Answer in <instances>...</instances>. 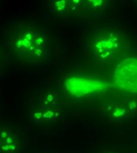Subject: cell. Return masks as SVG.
I'll use <instances>...</instances> for the list:
<instances>
[{"mask_svg": "<svg viewBox=\"0 0 137 153\" xmlns=\"http://www.w3.org/2000/svg\"><path fill=\"white\" fill-rule=\"evenodd\" d=\"M7 47L20 60L37 63L45 61L48 57L50 39L47 33L39 26L21 22L9 31Z\"/></svg>", "mask_w": 137, "mask_h": 153, "instance_id": "6da1fadb", "label": "cell"}, {"mask_svg": "<svg viewBox=\"0 0 137 153\" xmlns=\"http://www.w3.org/2000/svg\"><path fill=\"white\" fill-rule=\"evenodd\" d=\"M128 47L125 36L119 31L108 29L97 33L92 40L94 55L100 62L117 59Z\"/></svg>", "mask_w": 137, "mask_h": 153, "instance_id": "7a4b0ae2", "label": "cell"}, {"mask_svg": "<svg viewBox=\"0 0 137 153\" xmlns=\"http://www.w3.org/2000/svg\"><path fill=\"white\" fill-rule=\"evenodd\" d=\"M114 79L118 88L137 93V58H128L122 61L115 69Z\"/></svg>", "mask_w": 137, "mask_h": 153, "instance_id": "3957f363", "label": "cell"}, {"mask_svg": "<svg viewBox=\"0 0 137 153\" xmlns=\"http://www.w3.org/2000/svg\"><path fill=\"white\" fill-rule=\"evenodd\" d=\"M20 148V139L14 131L8 130L1 131V153H17Z\"/></svg>", "mask_w": 137, "mask_h": 153, "instance_id": "277c9868", "label": "cell"}, {"mask_svg": "<svg viewBox=\"0 0 137 153\" xmlns=\"http://www.w3.org/2000/svg\"><path fill=\"white\" fill-rule=\"evenodd\" d=\"M58 115V113L55 110L49 107H43L39 110L34 112L33 117L34 119L40 121H53Z\"/></svg>", "mask_w": 137, "mask_h": 153, "instance_id": "5b68a950", "label": "cell"}, {"mask_svg": "<svg viewBox=\"0 0 137 153\" xmlns=\"http://www.w3.org/2000/svg\"><path fill=\"white\" fill-rule=\"evenodd\" d=\"M58 96L54 93L44 94L41 97V103L43 107H49L56 104L58 101Z\"/></svg>", "mask_w": 137, "mask_h": 153, "instance_id": "8992f818", "label": "cell"}, {"mask_svg": "<svg viewBox=\"0 0 137 153\" xmlns=\"http://www.w3.org/2000/svg\"><path fill=\"white\" fill-rule=\"evenodd\" d=\"M103 153H118L116 152H114V151H106V152H104Z\"/></svg>", "mask_w": 137, "mask_h": 153, "instance_id": "52a82bcc", "label": "cell"}]
</instances>
